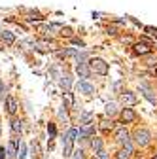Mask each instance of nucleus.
<instances>
[{"label":"nucleus","instance_id":"1","mask_svg":"<svg viewBox=\"0 0 157 159\" xmlns=\"http://www.w3.org/2000/svg\"><path fill=\"white\" fill-rule=\"evenodd\" d=\"M89 65H91V70H95L96 74H101V76H106L108 74V63L102 61V59H99V57L91 59Z\"/></svg>","mask_w":157,"mask_h":159},{"label":"nucleus","instance_id":"2","mask_svg":"<svg viewBox=\"0 0 157 159\" xmlns=\"http://www.w3.org/2000/svg\"><path fill=\"white\" fill-rule=\"evenodd\" d=\"M134 140L138 146H146L150 142V131L148 129H136L134 131Z\"/></svg>","mask_w":157,"mask_h":159},{"label":"nucleus","instance_id":"3","mask_svg":"<svg viewBox=\"0 0 157 159\" xmlns=\"http://www.w3.org/2000/svg\"><path fill=\"white\" fill-rule=\"evenodd\" d=\"M121 102H123L125 106H134L136 102H138V98H136V95L131 93V91H123V93H121Z\"/></svg>","mask_w":157,"mask_h":159},{"label":"nucleus","instance_id":"4","mask_svg":"<svg viewBox=\"0 0 157 159\" xmlns=\"http://www.w3.org/2000/svg\"><path fill=\"white\" fill-rule=\"evenodd\" d=\"M151 51V48H150V44H146V42H136L134 44V53L136 55H148Z\"/></svg>","mask_w":157,"mask_h":159},{"label":"nucleus","instance_id":"5","mask_svg":"<svg viewBox=\"0 0 157 159\" xmlns=\"http://www.w3.org/2000/svg\"><path fill=\"white\" fill-rule=\"evenodd\" d=\"M121 119L125 123H132L134 119H136V114H134V110L132 108H125L123 112H121Z\"/></svg>","mask_w":157,"mask_h":159},{"label":"nucleus","instance_id":"6","mask_svg":"<svg viewBox=\"0 0 157 159\" xmlns=\"http://www.w3.org/2000/svg\"><path fill=\"white\" fill-rule=\"evenodd\" d=\"M140 89L144 91V97L148 98V101H150L151 104H157V97L153 95V91H151V89H150V87H148L146 84H142V85H140Z\"/></svg>","mask_w":157,"mask_h":159},{"label":"nucleus","instance_id":"7","mask_svg":"<svg viewBox=\"0 0 157 159\" xmlns=\"http://www.w3.org/2000/svg\"><path fill=\"white\" fill-rule=\"evenodd\" d=\"M115 140L119 142V144H129V140H131V138H129V133H127L125 129H119V131H117Z\"/></svg>","mask_w":157,"mask_h":159},{"label":"nucleus","instance_id":"8","mask_svg":"<svg viewBox=\"0 0 157 159\" xmlns=\"http://www.w3.org/2000/svg\"><path fill=\"white\" fill-rule=\"evenodd\" d=\"M6 110H8V114H15L17 112V101H15L13 97L6 98Z\"/></svg>","mask_w":157,"mask_h":159},{"label":"nucleus","instance_id":"9","mask_svg":"<svg viewBox=\"0 0 157 159\" xmlns=\"http://www.w3.org/2000/svg\"><path fill=\"white\" fill-rule=\"evenodd\" d=\"M78 89H80V91H83L85 95H91V93H95V87H93L91 84H87V82H80Z\"/></svg>","mask_w":157,"mask_h":159},{"label":"nucleus","instance_id":"10","mask_svg":"<svg viewBox=\"0 0 157 159\" xmlns=\"http://www.w3.org/2000/svg\"><path fill=\"white\" fill-rule=\"evenodd\" d=\"M76 72L80 74L82 78H89V74H91L89 68H87V65H78V66H76Z\"/></svg>","mask_w":157,"mask_h":159},{"label":"nucleus","instance_id":"11","mask_svg":"<svg viewBox=\"0 0 157 159\" xmlns=\"http://www.w3.org/2000/svg\"><path fill=\"white\" fill-rule=\"evenodd\" d=\"M70 84H72V78L66 74V76H61V87L65 89V91H68L70 89Z\"/></svg>","mask_w":157,"mask_h":159},{"label":"nucleus","instance_id":"12","mask_svg":"<svg viewBox=\"0 0 157 159\" xmlns=\"http://www.w3.org/2000/svg\"><path fill=\"white\" fill-rule=\"evenodd\" d=\"M93 131H95V127H93V125H83L78 133H80V136H89V134H93Z\"/></svg>","mask_w":157,"mask_h":159},{"label":"nucleus","instance_id":"13","mask_svg":"<svg viewBox=\"0 0 157 159\" xmlns=\"http://www.w3.org/2000/svg\"><path fill=\"white\" fill-rule=\"evenodd\" d=\"M95 119V116L91 114V112H85V114H82V123L83 125H91V121Z\"/></svg>","mask_w":157,"mask_h":159},{"label":"nucleus","instance_id":"14","mask_svg":"<svg viewBox=\"0 0 157 159\" xmlns=\"http://www.w3.org/2000/svg\"><path fill=\"white\" fill-rule=\"evenodd\" d=\"M21 129H23V121H21V119H11V131L19 133Z\"/></svg>","mask_w":157,"mask_h":159},{"label":"nucleus","instance_id":"15","mask_svg":"<svg viewBox=\"0 0 157 159\" xmlns=\"http://www.w3.org/2000/svg\"><path fill=\"white\" fill-rule=\"evenodd\" d=\"M91 144H93V150H95L96 153H99V152H102V140H101V138H96V136H95Z\"/></svg>","mask_w":157,"mask_h":159},{"label":"nucleus","instance_id":"16","mask_svg":"<svg viewBox=\"0 0 157 159\" xmlns=\"http://www.w3.org/2000/svg\"><path fill=\"white\" fill-rule=\"evenodd\" d=\"M2 40H4V42H6V44H13V40H15V36H13L11 32H8V30H4V32H2Z\"/></svg>","mask_w":157,"mask_h":159},{"label":"nucleus","instance_id":"17","mask_svg":"<svg viewBox=\"0 0 157 159\" xmlns=\"http://www.w3.org/2000/svg\"><path fill=\"white\" fill-rule=\"evenodd\" d=\"M17 157L19 159H25L27 157V146L21 142V144H19V152H17Z\"/></svg>","mask_w":157,"mask_h":159},{"label":"nucleus","instance_id":"18","mask_svg":"<svg viewBox=\"0 0 157 159\" xmlns=\"http://www.w3.org/2000/svg\"><path fill=\"white\" fill-rule=\"evenodd\" d=\"M89 59V53H78V57H76V61H78V65H85V61Z\"/></svg>","mask_w":157,"mask_h":159},{"label":"nucleus","instance_id":"19","mask_svg":"<svg viewBox=\"0 0 157 159\" xmlns=\"http://www.w3.org/2000/svg\"><path fill=\"white\" fill-rule=\"evenodd\" d=\"M15 144H17L15 140L10 142V146H8V157H15V155H17V152H15Z\"/></svg>","mask_w":157,"mask_h":159},{"label":"nucleus","instance_id":"20","mask_svg":"<svg viewBox=\"0 0 157 159\" xmlns=\"http://www.w3.org/2000/svg\"><path fill=\"white\" fill-rule=\"evenodd\" d=\"M101 127H102L104 131H108V129L114 127V121H112V119H102V121H101Z\"/></svg>","mask_w":157,"mask_h":159},{"label":"nucleus","instance_id":"21","mask_svg":"<svg viewBox=\"0 0 157 159\" xmlns=\"http://www.w3.org/2000/svg\"><path fill=\"white\" fill-rule=\"evenodd\" d=\"M70 152H72V140L65 138V155H70Z\"/></svg>","mask_w":157,"mask_h":159},{"label":"nucleus","instance_id":"22","mask_svg":"<svg viewBox=\"0 0 157 159\" xmlns=\"http://www.w3.org/2000/svg\"><path fill=\"white\" fill-rule=\"evenodd\" d=\"M106 114L108 116H114L115 114V102H108L106 104Z\"/></svg>","mask_w":157,"mask_h":159},{"label":"nucleus","instance_id":"23","mask_svg":"<svg viewBox=\"0 0 157 159\" xmlns=\"http://www.w3.org/2000/svg\"><path fill=\"white\" fill-rule=\"evenodd\" d=\"M115 159H129V153H127L125 150H121V152H117V155H115Z\"/></svg>","mask_w":157,"mask_h":159},{"label":"nucleus","instance_id":"24","mask_svg":"<svg viewBox=\"0 0 157 159\" xmlns=\"http://www.w3.org/2000/svg\"><path fill=\"white\" fill-rule=\"evenodd\" d=\"M146 32H148L150 36H153V38H157V29H153V27H146Z\"/></svg>","mask_w":157,"mask_h":159},{"label":"nucleus","instance_id":"25","mask_svg":"<svg viewBox=\"0 0 157 159\" xmlns=\"http://www.w3.org/2000/svg\"><path fill=\"white\" fill-rule=\"evenodd\" d=\"M146 65H150V66H157V59L148 57V59H146Z\"/></svg>","mask_w":157,"mask_h":159},{"label":"nucleus","instance_id":"26","mask_svg":"<svg viewBox=\"0 0 157 159\" xmlns=\"http://www.w3.org/2000/svg\"><path fill=\"white\" fill-rule=\"evenodd\" d=\"M6 157H8V150L0 148V159H6Z\"/></svg>","mask_w":157,"mask_h":159},{"label":"nucleus","instance_id":"27","mask_svg":"<svg viewBox=\"0 0 157 159\" xmlns=\"http://www.w3.org/2000/svg\"><path fill=\"white\" fill-rule=\"evenodd\" d=\"M72 42H74L76 46H80V48H83V42H82V40H80V38H74V40H72Z\"/></svg>","mask_w":157,"mask_h":159},{"label":"nucleus","instance_id":"28","mask_svg":"<svg viewBox=\"0 0 157 159\" xmlns=\"http://www.w3.org/2000/svg\"><path fill=\"white\" fill-rule=\"evenodd\" d=\"M47 131H49V136H53V134H55V125H51V123H49Z\"/></svg>","mask_w":157,"mask_h":159},{"label":"nucleus","instance_id":"29","mask_svg":"<svg viewBox=\"0 0 157 159\" xmlns=\"http://www.w3.org/2000/svg\"><path fill=\"white\" fill-rule=\"evenodd\" d=\"M74 159H83V152H82V150H80V152H76Z\"/></svg>","mask_w":157,"mask_h":159},{"label":"nucleus","instance_id":"30","mask_svg":"<svg viewBox=\"0 0 157 159\" xmlns=\"http://www.w3.org/2000/svg\"><path fill=\"white\" fill-rule=\"evenodd\" d=\"M4 93V85H2V82H0V95Z\"/></svg>","mask_w":157,"mask_h":159},{"label":"nucleus","instance_id":"31","mask_svg":"<svg viewBox=\"0 0 157 159\" xmlns=\"http://www.w3.org/2000/svg\"><path fill=\"white\" fill-rule=\"evenodd\" d=\"M155 76H157V70H155Z\"/></svg>","mask_w":157,"mask_h":159},{"label":"nucleus","instance_id":"32","mask_svg":"<svg viewBox=\"0 0 157 159\" xmlns=\"http://www.w3.org/2000/svg\"><path fill=\"white\" fill-rule=\"evenodd\" d=\"M153 159H157V155H155V157H153Z\"/></svg>","mask_w":157,"mask_h":159},{"label":"nucleus","instance_id":"33","mask_svg":"<svg viewBox=\"0 0 157 159\" xmlns=\"http://www.w3.org/2000/svg\"><path fill=\"white\" fill-rule=\"evenodd\" d=\"M0 129H2V127H0Z\"/></svg>","mask_w":157,"mask_h":159}]
</instances>
